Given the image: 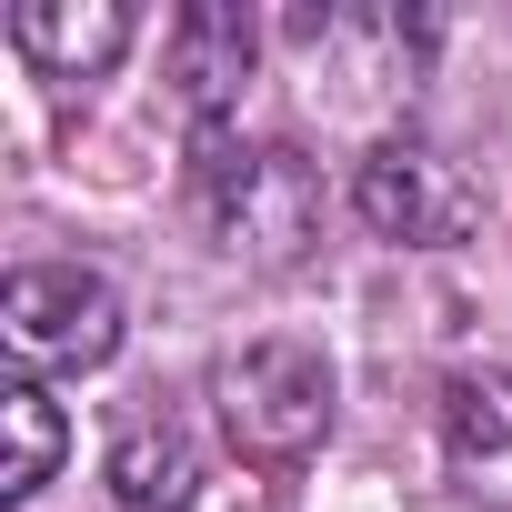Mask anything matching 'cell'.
Returning a JSON list of instances; mask_svg holds the SVG:
<instances>
[{"label":"cell","mask_w":512,"mask_h":512,"mask_svg":"<svg viewBox=\"0 0 512 512\" xmlns=\"http://www.w3.org/2000/svg\"><path fill=\"white\" fill-rule=\"evenodd\" d=\"M251 61H262V21L231 11V0H191V11L171 21V81H181L191 131H221V121H231Z\"/></svg>","instance_id":"5"},{"label":"cell","mask_w":512,"mask_h":512,"mask_svg":"<svg viewBox=\"0 0 512 512\" xmlns=\"http://www.w3.org/2000/svg\"><path fill=\"white\" fill-rule=\"evenodd\" d=\"M352 211H362L382 241H402V251H452V241L482 221V191H472V171H462L442 141L382 131V141L352 161Z\"/></svg>","instance_id":"4"},{"label":"cell","mask_w":512,"mask_h":512,"mask_svg":"<svg viewBox=\"0 0 512 512\" xmlns=\"http://www.w3.org/2000/svg\"><path fill=\"white\" fill-rule=\"evenodd\" d=\"M211 412H221V442L251 472H292L332 432V362L312 342H241L211 372Z\"/></svg>","instance_id":"2"},{"label":"cell","mask_w":512,"mask_h":512,"mask_svg":"<svg viewBox=\"0 0 512 512\" xmlns=\"http://www.w3.org/2000/svg\"><path fill=\"white\" fill-rule=\"evenodd\" d=\"M0 342L11 362L41 382V372H101L121 352V292L111 272L91 262H21L0 282Z\"/></svg>","instance_id":"3"},{"label":"cell","mask_w":512,"mask_h":512,"mask_svg":"<svg viewBox=\"0 0 512 512\" xmlns=\"http://www.w3.org/2000/svg\"><path fill=\"white\" fill-rule=\"evenodd\" d=\"M131 0H21L11 11V51L41 71V81H101L121 51H131Z\"/></svg>","instance_id":"6"},{"label":"cell","mask_w":512,"mask_h":512,"mask_svg":"<svg viewBox=\"0 0 512 512\" xmlns=\"http://www.w3.org/2000/svg\"><path fill=\"white\" fill-rule=\"evenodd\" d=\"M442 442L452 472L492 502H512V372H452L442 382Z\"/></svg>","instance_id":"7"},{"label":"cell","mask_w":512,"mask_h":512,"mask_svg":"<svg viewBox=\"0 0 512 512\" xmlns=\"http://www.w3.org/2000/svg\"><path fill=\"white\" fill-rule=\"evenodd\" d=\"M191 492H201V462L171 422H131L111 442V502L121 512H191Z\"/></svg>","instance_id":"8"},{"label":"cell","mask_w":512,"mask_h":512,"mask_svg":"<svg viewBox=\"0 0 512 512\" xmlns=\"http://www.w3.org/2000/svg\"><path fill=\"white\" fill-rule=\"evenodd\" d=\"M191 211L241 262H302V241L322 231V181L292 141H241L221 121L191 131Z\"/></svg>","instance_id":"1"},{"label":"cell","mask_w":512,"mask_h":512,"mask_svg":"<svg viewBox=\"0 0 512 512\" xmlns=\"http://www.w3.org/2000/svg\"><path fill=\"white\" fill-rule=\"evenodd\" d=\"M61 402L31 382V372H11L0 382V502H31L51 472H61Z\"/></svg>","instance_id":"9"}]
</instances>
